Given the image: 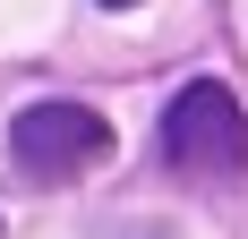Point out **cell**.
Returning <instances> with one entry per match:
<instances>
[{
    "instance_id": "cell-2",
    "label": "cell",
    "mask_w": 248,
    "mask_h": 239,
    "mask_svg": "<svg viewBox=\"0 0 248 239\" xmlns=\"http://www.w3.org/2000/svg\"><path fill=\"white\" fill-rule=\"evenodd\" d=\"M103 154H111V120L94 111V103H26L17 120H9V163L26 171V179H77V171H94Z\"/></svg>"
},
{
    "instance_id": "cell-1",
    "label": "cell",
    "mask_w": 248,
    "mask_h": 239,
    "mask_svg": "<svg viewBox=\"0 0 248 239\" xmlns=\"http://www.w3.org/2000/svg\"><path fill=\"white\" fill-rule=\"evenodd\" d=\"M163 163L180 179H205V188H240L248 179V111L231 86L197 77V86H180L171 111H163Z\"/></svg>"
},
{
    "instance_id": "cell-3",
    "label": "cell",
    "mask_w": 248,
    "mask_h": 239,
    "mask_svg": "<svg viewBox=\"0 0 248 239\" xmlns=\"http://www.w3.org/2000/svg\"><path fill=\"white\" fill-rule=\"evenodd\" d=\"M103 239H180L171 222H120V231H103Z\"/></svg>"
},
{
    "instance_id": "cell-4",
    "label": "cell",
    "mask_w": 248,
    "mask_h": 239,
    "mask_svg": "<svg viewBox=\"0 0 248 239\" xmlns=\"http://www.w3.org/2000/svg\"><path fill=\"white\" fill-rule=\"evenodd\" d=\"M103 9H137V0H103Z\"/></svg>"
}]
</instances>
